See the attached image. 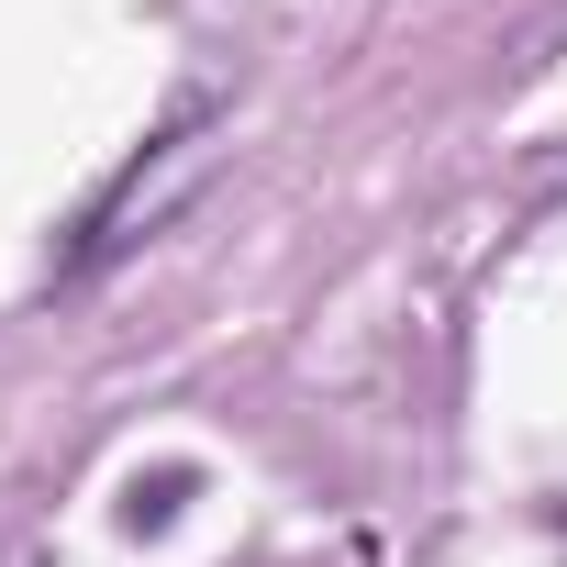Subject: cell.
Returning <instances> with one entry per match:
<instances>
[{"instance_id":"cell-1","label":"cell","mask_w":567,"mask_h":567,"mask_svg":"<svg viewBox=\"0 0 567 567\" xmlns=\"http://www.w3.org/2000/svg\"><path fill=\"white\" fill-rule=\"evenodd\" d=\"M178 501H189V467H156V478H134V501H123V534H156V523H178Z\"/></svg>"}]
</instances>
